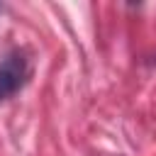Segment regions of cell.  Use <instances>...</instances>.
Returning <instances> with one entry per match:
<instances>
[{
	"instance_id": "6da1fadb",
	"label": "cell",
	"mask_w": 156,
	"mask_h": 156,
	"mask_svg": "<svg viewBox=\"0 0 156 156\" xmlns=\"http://www.w3.org/2000/svg\"><path fill=\"white\" fill-rule=\"evenodd\" d=\"M29 76V66L22 54H10L0 63V100H7L15 95Z\"/></svg>"
}]
</instances>
